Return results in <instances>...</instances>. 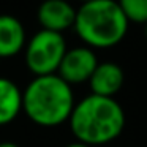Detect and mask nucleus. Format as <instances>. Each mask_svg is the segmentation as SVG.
I'll use <instances>...</instances> for the list:
<instances>
[{"label": "nucleus", "mask_w": 147, "mask_h": 147, "mask_svg": "<svg viewBox=\"0 0 147 147\" xmlns=\"http://www.w3.org/2000/svg\"><path fill=\"white\" fill-rule=\"evenodd\" d=\"M68 123L76 141L95 147L117 139L127 119L123 108L115 98L90 93L74 105Z\"/></svg>", "instance_id": "obj_1"}, {"label": "nucleus", "mask_w": 147, "mask_h": 147, "mask_svg": "<svg viewBox=\"0 0 147 147\" xmlns=\"http://www.w3.org/2000/svg\"><path fill=\"white\" fill-rule=\"evenodd\" d=\"M74 105L71 86L57 73L35 76L22 92V111L43 128H54L68 122Z\"/></svg>", "instance_id": "obj_2"}, {"label": "nucleus", "mask_w": 147, "mask_h": 147, "mask_svg": "<svg viewBox=\"0 0 147 147\" xmlns=\"http://www.w3.org/2000/svg\"><path fill=\"white\" fill-rule=\"evenodd\" d=\"M128 24L117 0H93L76 10L73 29L87 48L108 49L125 38Z\"/></svg>", "instance_id": "obj_3"}, {"label": "nucleus", "mask_w": 147, "mask_h": 147, "mask_svg": "<svg viewBox=\"0 0 147 147\" xmlns=\"http://www.w3.org/2000/svg\"><path fill=\"white\" fill-rule=\"evenodd\" d=\"M67 52L62 33L41 29L26 45V65L35 76L55 74Z\"/></svg>", "instance_id": "obj_4"}, {"label": "nucleus", "mask_w": 147, "mask_h": 147, "mask_svg": "<svg viewBox=\"0 0 147 147\" xmlns=\"http://www.w3.org/2000/svg\"><path fill=\"white\" fill-rule=\"evenodd\" d=\"M96 65H98V60H96L93 49L87 46H78L73 49H67L57 70V74L70 86L82 84L90 79Z\"/></svg>", "instance_id": "obj_5"}, {"label": "nucleus", "mask_w": 147, "mask_h": 147, "mask_svg": "<svg viewBox=\"0 0 147 147\" xmlns=\"http://www.w3.org/2000/svg\"><path fill=\"white\" fill-rule=\"evenodd\" d=\"M36 18L45 30L62 33L74 26L76 10L67 0H45L38 7Z\"/></svg>", "instance_id": "obj_6"}, {"label": "nucleus", "mask_w": 147, "mask_h": 147, "mask_svg": "<svg viewBox=\"0 0 147 147\" xmlns=\"http://www.w3.org/2000/svg\"><path fill=\"white\" fill-rule=\"evenodd\" d=\"M125 82V74L120 65L114 62H103L98 63L89 79V86L92 93L100 96H111L120 92Z\"/></svg>", "instance_id": "obj_7"}, {"label": "nucleus", "mask_w": 147, "mask_h": 147, "mask_svg": "<svg viewBox=\"0 0 147 147\" xmlns=\"http://www.w3.org/2000/svg\"><path fill=\"white\" fill-rule=\"evenodd\" d=\"M26 48V30L18 18L0 14V59L13 57Z\"/></svg>", "instance_id": "obj_8"}, {"label": "nucleus", "mask_w": 147, "mask_h": 147, "mask_svg": "<svg viewBox=\"0 0 147 147\" xmlns=\"http://www.w3.org/2000/svg\"><path fill=\"white\" fill-rule=\"evenodd\" d=\"M22 111V92L8 78H0V127L8 125Z\"/></svg>", "instance_id": "obj_9"}, {"label": "nucleus", "mask_w": 147, "mask_h": 147, "mask_svg": "<svg viewBox=\"0 0 147 147\" xmlns=\"http://www.w3.org/2000/svg\"><path fill=\"white\" fill-rule=\"evenodd\" d=\"M117 3L128 22H147V0H117Z\"/></svg>", "instance_id": "obj_10"}, {"label": "nucleus", "mask_w": 147, "mask_h": 147, "mask_svg": "<svg viewBox=\"0 0 147 147\" xmlns=\"http://www.w3.org/2000/svg\"><path fill=\"white\" fill-rule=\"evenodd\" d=\"M65 147H90V146H87V144H84V142H79V141H74V142L68 144V146H65Z\"/></svg>", "instance_id": "obj_11"}, {"label": "nucleus", "mask_w": 147, "mask_h": 147, "mask_svg": "<svg viewBox=\"0 0 147 147\" xmlns=\"http://www.w3.org/2000/svg\"><path fill=\"white\" fill-rule=\"evenodd\" d=\"M0 147H19V146L14 142H10V141H5V142H0Z\"/></svg>", "instance_id": "obj_12"}, {"label": "nucleus", "mask_w": 147, "mask_h": 147, "mask_svg": "<svg viewBox=\"0 0 147 147\" xmlns=\"http://www.w3.org/2000/svg\"><path fill=\"white\" fill-rule=\"evenodd\" d=\"M144 36H146V40H147V22L144 24Z\"/></svg>", "instance_id": "obj_13"}, {"label": "nucleus", "mask_w": 147, "mask_h": 147, "mask_svg": "<svg viewBox=\"0 0 147 147\" xmlns=\"http://www.w3.org/2000/svg\"><path fill=\"white\" fill-rule=\"evenodd\" d=\"M82 3H87V2H93V0H81Z\"/></svg>", "instance_id": "obj_14"}]
</instances>
